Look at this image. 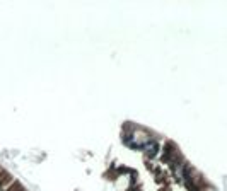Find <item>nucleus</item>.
<instances>
[{
    "mask_svg": "<svg viewBox=\"0 0 227 191\" xmlns=\"http://www.w3.org/2000/svg\"><path fill=\"white\" fill-rule=\"evenodd\" d=\"M128 128L121 154L113 162L120 191H215L166 137Z\"/></svg>",
    "mask_w": 227,
    "mask_h": 191,
    "instance_id": "1",
    "label": "nucleus"
}]
</instances>
